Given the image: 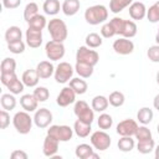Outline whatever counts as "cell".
<instances>
[{
  "mask_svg": "<svg viewBox=\"0 0 159 159\" xmlns=\"http://www.w3.org/2000/svg\"><path fill=\"white\" fill-rule=\"evenodd\" d=\"M153 117H154V113L153 111L149 108V107H142L138 112H137V119L139 123L142 124H149L152 120H153Z\"/></svg>",
  "mask_w": 159,
  "mask_h": 159,
  "instance_id": "29",
  "label": "cell"
},
{
  "mask_svg": "<svg viewBox=\"0 0 159 159\" xmlns=\"http://www.w3.org/2000/svg\"><path fill=\"white\" fill-rule=\"evenodd\" d=\"M32 94L35 96V98L39 102H46L48 99V97H50V91L46 87H43V86H39V87H36L34 89Z\"/></svg>",
  "mask_w": 159,
  "mask_h": 159,
  "instance_id": "42",
  "label": "cell"
},
{
  "mask_svg": "<svg viewBox=\"0 0 159 159\" xmlns=\"http://www.w3.org/2000/svg\"><path fill=\"white\" fill-rule=\"evenodd\" d=\"M99 61V55L96 50H92L88 46H80L76 52V62H83L91 66H96Z\"/></svg>",
  "mask_w": 159,
  "mask_h": 159,
  "instance_id": "4",
  "label": "cell"
},
{
  "mask_svg": "<svg viewBox=\"0 0 159 159\" xmlns=\"http://www.w3.org/2000/svg\"><path fill=\"white\" fill-rule=\"evenodd\" d=\"M68 86L76 92V94H84L87 92V89H88V84H87V82L84 80H82V77L71 78Z\"/></svg>",
  "mask_w": 159,
  "mask_h": 159,
  "instance_id": "25",
  "label": "cell"
},
{
  "mask_svg": "<svg viewBox=\"0 0 159 159\" xmlns=\"http://www.w3.org/2000/svg\"><path fill=\"white\" fill-rule=\"evenodd\" d=\"M61 6L62 5H60V1L58 0H45V2L42 5V10H43V12L46 15L53 16V15H56V14L60 12Z\"/></svg>",
  "mask_w": 159,
  "mask_h": 159,
  "instance_id": "27",
  "label": "cell"
},
{
  "mask_svg": "<svg viewBox=\"0 0 159 159\" xmlns=\"http://www.w3.org/2000/svg\"><path fill=\"white\" fill-rule=\"evenodd\" d=\"M27 24H29V27H32V29H35V30L42 31V30L47 26V20H46V17H45L43 15L37 14V15H35L34 17H31V19L27 21Z\"/></svg>",
  "mask_w": 159,
  "mask_h": 159,
  "instance_id": "30",
  "label": "cell"
},
{
  "mask_svg": "<svg viewBox=\"0 0 159 159\" xmlns=\"http://www.w3.org/2000/svg\"><path fill=\"white\" fill-rule=\"evenodd\" d=\"M129 16L133 20H143L147 16V7L140 1H133L129 5Z\"/></svg>",
  "mask_w": 159,
  "mask_h": 159,
  "instance_id": "16",
  "label": "cell"
},
{
  "mask_svg": "<svg viewBox=\"0 0 159 159\" xmlns=\"http://www.w3.org/2000/svg\"><path fill=\"white\" fill-rule=\"evenodd\" d=\"M73 72H75V68L71 66V63L68 62H60L56 68H55V73H53V77H55V81L57 83H67L72 76H73Z\"/></svg>",
  "mask_w": 159,
  "mask_h": 159,
  "instance_id": "9",
  "label": "cell"
},
{
  "mask_svg": "<svg viewBox=\"0 0 159 159\" xmlns=\"http://www.w3.org/2000/svg\"><path fill=\"white\" fill-rule=\"evenodd\" d=\"M97 124H98L99 129L107 130V129H109V128L113 125V118H112V116L108 114V113H102V114H99V117H98Z\"/></svg>",
  "mask_w": 159,
  "mask_h": 159,
  "instance_id": "40",
  "label": "cell"
},
{
  "mask_svg": "<svg viewBox=\"0 0 159 159\" xmlns=\"http://www.w3.org/2000/svg\"><path fill=\"white\" fill-rule=\"evenodd\" d=\"M155 42H157V45H159V32H157V35H155Z\"/></svg>",
  "mask_w": 159,
  "mask_h": 159,
  "instance_id": "53",
  "label": "cell"
},
{
  "mask_svg": "<svg viewBox=\"0 0 159 159\" xmlns=\"http://www.w3.org/2000/svg\"><path fill=\"white\" fill-rule=\"evenodd\" d=\"M108 19V9L104 5H93L86 9L84 11V20L89 25H99L106 22Z\"/></svg>",
  "mask_w": 159,
  "mask_h": 159,
  "instance_id": "1",
  "label": "cell"
},
{
  "mask_svg": "<svg viewBox=\"0 0 159 159\" xmlns=\"http://www.w3.org/2000/svg\"><path fill=\"white\" fill-rule=\"evenodd\" d=\"M155 148V143L152 139H145V140H138L137 143V150L140 154H149L150 152H153Z\"/></svg>",
  "mask_w": 159,
  "mask_h": 159,
  "instance_id": "34",
  "label": "cell"
},
{
  "mask_svg": "<svg viewBox=\"0 0 159 159\" xmlns=\"http://www.w3.org/2000/svg\"><path fill=\"white\" fill-rule=\"evenodd\" d=\"M147 56L148 58L154 62V63H158L159 62V45H153L148 48L147 51Z\"/></svg>",
  "mask_w": 159,
  "mask_h": 159,
  "instance_id": "46",
  "label": "cell"
},
{
  "mask_svg": "<svg viewBox=\"0 0 159 159\" xmlns=\"http://www.w3.org/2000/svg\"><path fill=\"white\" fill-rule=\"evenodd\" d=\"M75 101H76V92L70 86L63 87L56 98V103L60 107H67V106L75 103Z\"/></svg>",
  "mask_w": 159,
  "mask_h": 159,
  "instance_id": "13",
  "label": "cell"
},
{
  "mask_svg": "<svg viewBox=\"0 0 159 159\" xmlns=\"http://www.w3.org/2000/svg\"><path fill=\"white\" fill-rule=\"evenodd\" d=\"M25 40H26V45L29 47L37 48L42 43V31L35 30L32 27H27V30L25 32Z\"/></svg>",
  "mask_w": 159,
  "mask_h": 159,
  "instance_id": "14",
  "label": "cell"
},
{
  "mask_svg": "<svg viewBox=\"0 0 159 159\" xmlns=\"http://www.w3.org/2000/svg\"><path fill=\"white\" fill-rule=\"evenodd\" d=\"M89 142L91 144L93 145V148L96 150H99V152H103V150H107L109 147H111V137L108 133H106L103 129L102 130H96L91 134L89 137Z\"/></svg>",
  "mask_w": 159,
  "mask_h": 159,
  "instance_id": "8",
  "label": "cell"
},
{
  "mask_svg": "<svg viewBox=\"0 0 159 159\" xmlns=\"http://www.w3.org/2000/svg\"><path fill=\"white\" fill-rule=\"evenodd\" d=\"M157 132H158V134H159V123H158V125H157Z\"/></svg>",
  "mask_w": 159,
  "mask_h": 159,
  "instance_id": "55",
  "label": "cell"
},
{
  "mask_svg": "<svg viewBox=\"0 0 159 159\" xmlns=\"http://www.w3.org/2000/svg\"><path fill=\"white\" fill-rule=\"evenodd\" d=\"M25 47H26V45H25V42H24L22 40L7 43V50H9L11 53H15V55L22 53V52L25 51Z\"/></svg>",
  "mask_w": 159,
  "mask_h": 159,
  "instance_id": "44",
  "label": "cell"
},
{
  "mask_svg": "<svg viewBox=\"0 0 159 159\" xmlns=\"http://www.w3.org/2000/svg\"><path fill=\"white\" fill-rule=\"evenodd\" d=\"M80 7H81L80 0H65L62 2L61 10L66 16H73L78 12Z\"/></svg>",
  "mask_w": 159,
  "mask_h": 159,
  "instance_id": "20",
  "label": "cell"
},
{
  "mask_svg": "<svg viewBox=\"0 0 159 159\" xmlns=\"http://www.w3.org/2000/svg\"><path fill=\"white\" fill-rule=\"evenodd\" d=\"M137 24L132 20H124L123 22V26H122V30H120V36L122 37H127V39H132L137 35Z\"/></svg>",
  "mask_w": 159,
  "mask_h": 159,
  "instance_id": "23",
  "label": "cell"
},
{
  "mask_svg": "<svg viewBox=\"0 0 159 159\" xmlns=\"http://www.w3.org/2000/svg\"><path fill=\"white\" fill-rule=\"evenodd\" d=\"M21 81L26 87H36L40 81V76L36 70H26L21 76Z\"/></svg>",
  "mask_w": 159,
  "mask_h": 159,
  "instance_id": "19",
  "label": "cell"
},
{
  "mask_svg": "<svg viewBox=\"0 0 159 159\" xmlns=\"http://www.w3.org/2000/svg\"><path fill=\"white\" fill-rule=\"evenodd\" d=\"M39 14V6L36 2H29L24 9V20L27 22L31 17Z\"/></svg>",
  "mask_w": 159,
  "mask_h": 159,
  "instance_id": "41",
  "label": "cell"
},
{
  "mask_svg": "<svg viewBox=\"0 0 159 159\" xmlns=\"http://www.w3.org/2000/svg\"><path fill=\"white\" fill-rule=\"evenodd\" d=\"M73 112H75L77 119L92 124V122L94 119V111L92 109V107L88 106V103L86 101H82V99L77 101L75 103Z\"/></svg>",
  "mask_w": 159,
  "mask_h": 159,
  "instance_id": "5",
  "label": "cell"
},
{
  "mask_svg": "<svg viewBox=\"0 0 159 159\" xmlns=\"http://www.w3.org/2000/svg\"><path fill=\"white\" fill-rule=\"evenodd\" d=\"M75 72L82 77V78H89L93 75V66L83 63V62H76L75 65Z\"/></svg>",
  "mask_w": 159,
  "mask_h": 159,
  "instance_id": "28",
  "label": "cell"
},
{
  "mask_svg": "<svg viewBox=\"0 0 159 159\" xmlns=\"http://www.w3.org/2000/svg\"><path fill=\"white\" fill-rule=\"evenodd\" d=\"M109 22L112 24L113 29L116 30V34H117V35H119V34H120V30H122V26H123V22H124V19L116 16V17H113Z\"/></svg>",
  "mask_w": 159,
  "mask_h": 159,
  "instance_id": "48",
  "label": "cell"
},
{
  "mask_svg": "<svg viewBox=\"0 0 159 159\" xmlns=\"http://www.w3.org/2000/svg\"><path fill=\"white\" fill-rule=\"evenodd\" d=\"M16 70V61L11 57H5L1 61L0 65V72L1 73H10V72H15Z\"/></svg>",
  "mask_w": 159,
  "mask_h": 159,
  "instance_id": "39",
  "label": "cell"
},
{
  "mask_svg": "<svg viewBox=\"0 0 159 159\" xmlns=\"http://www.w3.org/2000/svg\"><path fill=\"white\" fill-rule=\"evenodd\" d=\"M133 2V0H111L109 1V10L113 14H119L125 7H129V5Z\"/></svg>",
  "mask_w": 159,
  "mask_h": 159,
  "instance_id": "33",
  "label": "cell"
},
{
  "mask_svg": "<svg viewBox=\"0 0 159 159\" xmlns=\"http://www.w3.org/2000/svg\"><path fill=\"white\" fill-rule=\"evenodd\" d=\"M66 48L63 42L60 41H55V40H50L46 42L45 45V53L47 56V58L50 61H58L65 56Z\"/></svg>",
  "mask_w": 159,
  "mask_h": 159,
  "instance_id": "6",
  "label": "cell"
},
{
  "mask_svg": "<svg viewBox=\"0 0 159 159\" xmlns=\"http://www.w3.org/2000/svg\"><path fill=\"white\" fill-rule=\"evenodd\" d=\"M117 145H118V149H119L120 152L127 153V152H130V150L134 149V147H135V142H134V139H133L132 137H129V135H124V137H120V139L118 140Z\"/></svg>",
  "mask_w": 159,
  "mask_h": 159,
  "instance_id": "32",
  "label": "cell"
},
{
  "mask_svg": "<svg viewBox=\"0 0 159 159\" xmlns=\"http://www.w3.org/2000/svg\"><path fill=\"white\" fill-rule=\"evenodd\" d=\"M138 123L134 120V119H130V118H127V119H123L120 120L118 124H117V128H116V132L117 134H119L120 137H124V135H129V137H133L138 129Z\"/></svg>",
  "mask_w": 159,
  "mask_h": 159,
  "instance_id": "11",
  "label": "cell"
},
{
  "mask_svg": "<svg viewBox=\"0 0 159 159\" xmlns=\"http://www.w3.org/2000/svg\"><path fill=\"white\" fill-rule=\"evenodd\" d=\"M158 32H159V29H158Z\"/></svg>",
  "mask_w": 159,
  "mask_h": 159,
  "instance_id": "56",
  "label": "cell"
},
{
  "mask_svg": "<svg viewBox=\"0 0 159 159\" xmlns=\"http://www.w3.org/2000/svg\"><path fill=\"white\" fill-rule=\"evenodd\" d=\"M20 4H21V0H2V6L9 10L19 7Z\"/></svg>",
  "mask_w": 159,
  "mask_h": 159,
  "instance_id": "49",
  "label": "cell"
},
{
  "mask_svg": "<svg viewBox=\"0 0 159 159\" xmlns=\"http://www.w3.org/2000/svg\"><path fill=\"white\" fill-rule=\"evenodd\" d=\"M108 104H109V101L107 97L102 96V94H98V96H94L92 98V102H91V107L94 112H104L107 108H108Z\"/></svg>",
  "mask_w": 159,
  "mask_h": 159,
  "instance_id": "22",
  "label": "cell"
},
{
  "mask_svg": "<svg viewBox=\"0 0 159 159\" xmlns=\"http://www.w3.org/2000/svg\"><path fill=\"white\" fill-rule=\"evenodd\" d=\"M7 112L9 111H6V109L0 111V128L1 129H6L10 124V114Z\"/></svg>",
  "mask_w": 159,
  "mask_h": 159,
  "instance_id": "47",
  "label": "cell"
},
{
  "mask_svg": "<svg viewBox=\"0 0 159 159\" xmlns=\"http://www.w3.org/2000/svg\"><path fill=\"white\" fill-rule=\"evenodd\" d=\"M47 30H48L51 39L55 41L63 42L68 36V30H67L66 22L58 17H55L47 22Z\"/></svg>",
  "mask_w": 159,
  "mask_h": 159,
  "instance_id": "2",
  "label": "cell"
},
{
  "mask_svg": "<svg viewBox=\"0 0 159 159\" xmlns=\"http://www.w3.org/2000/svg\"><path fill=\"white\" fill-rule=\"evenodd\" d=\"M147 19L152 24L159 22V0L149 6V9H147Z\"/></svg>",
  "mask_w": 159,
  "mask_h": 159,
  "instance_id": "38",
  "label": "cell"
},
{
  "mask_svg": "<svg viewBox=\"0 0 159 159\" xmlns=\"http://www.w3.org/2000/svg\"><path fill=\"white\" fill-rule=\"evenodd\" d=\"M32 123H34V118H31V116L26 111L16 112L15 116L12 117L14 128L20 134H27V133H30V130L32 128Z\"/></svg>",
  "mask_w": 159,
  "mask_h": 159,
  "instance_id": "3",
  "label": "cell"
},
{
  "mask_svg": "<svg viewBox=\"0 0 159 159\" xmlns=\"http://www.w3.org/2000/svg\"><path fill=\"white\" fill-rule=\"evenodd\" d=\"M37 104H39V101L35 98L34 94L26 93V94H22L20 97V106L22 107L24 111H26L29 113L35 112L37 109Z\"/></svg>",
  "mask_w": 159,
  "mask_h": 159,
  "instance_id": "17",
  "label": "cell"
},
{
  "mask_svg": "<svg viewBox=\"0 0 159 159\" xmlns=\"http://www.w3.org/2000/svg\"><path fill=\"white\" fill-rule=\"evenodd\" d=\"M0 103H1V108H2V109L12 111V109L16 107V98H15V94H12V93H4V94H1Z\"/></svg>",
  "mask_w": 159,
  "mask_h": 159,
  "instance_id": "31",
  "label": "cell"
},
{
  "mask_svg": "<svg viewBox=\"0 0 159 159\" xmlns=\"http://www.w3.org/2000/svg\"><path fill=\"white\" fill-rule=\"evenodd\" d=\"M114 35H117V34H116V30L113 29L112 24L111 22H104L101 27V36L104 37V39H111Z\"/></svg>",
  "mask_w": 159,
  "mask_h": 159,
  "instance_id": "45",
  "label": "cell"
},
{
  "mask_svg": "<svg viewBox=\"0 0 159 159\" xmlns=\"http://www.w3.org/2000/svg\"><path fill=\"white\" fill-rule=\"evenodd\" d=\"M58 143L60 140H57L56 138L51 137V135H46L43 139V144H42V153L45 157H50L52 158L53 155H56L57 150H58Z\"/></svg>",
  "mask_w": 159,
  "mask_h": 159,
  "instance_id": "15",
  "label": "cell"
},
{
  "mask_svg": "<svg viewBox=\"0 0 159 159\" xmlns=\"http://www.w3.org/2000/svg\"><path fill=\"white\" fill-rule=\"evenodd\" d=\"M157 83L159 84V71L157 72Z\"/></svg>",
  "mask_w": 159,
  "mask_h": 159,
  "instance_id": "54",
  "label": "cell"
},
{
  "mask_svg": "<svg viewBox=\"0 0 159 159\" xmlns=\"http://www.w3.org/2000/svg\"><path fill=\"white\" fill-rule=\"evenodd\" d=\"M73 130L76 133L77 137L80 138H86L89 135L92 128H91V124L89 123H86V122H82L80 119H77L73 124Z\"/></svg>",
  "mask_w": 159,
  "mask_h": 159,
  "instance_id": "24",
  "label": "cell"
},
{
  "mask_svg": "<svg viewBox=\"0 0 159 159\" xmlns=\"http://www.w3.org/2000/svg\"><path fill=\"white\" fill-rule=\"evenodd\" d=\"M11 159H27V153H25L24 150H14L11 154H10Z\"/></svg>",
  "mask_w": 159,
  "mask_h": 159,
  "instance_id": "50",
  "label": "cell"
},
{
  "mask_svg": "<svg viewBox=\"0 0 159 159\" xmlns=\"http://www.w3.org/2000/svg\"><path fill=\"white\" fill-rule=\"evenodd\" d=\"M137 140H145V139H152V132L149 128L145 127V124L139 125L135 134H134Z\"/></svg>",
  "mask_w": 159,
  "mask_h": 159,
  "instance_id": "43",
  "label": "cell"
},
{
  "mask_svg": "<svg viewBox=\"0 0 159 159\" xmlns=\"http://www.w3.org/2000/svg\"><path fill=\"white\" fill-rule=\"evenodd\" d=\"M153 107L159 112V93L154 97V99H153Z\"/></svg>",
  "mask_w": 159,
  "mask_h": 159,
  "instance_id": "51",
  "label": "cell"
},
{
  "mask_svg": "<svg viewBox=\"0 0 159 159\" xmlns=\"http://www.w3.org/2000/svg\"><path fill=\"white\" fill-rule=\"evenodd\" d=\"M35 70L37 71V73H39L41 80L50 78L55 73V67H53L52 62H50V61H41V62H39Z\"/></svg>",
  "mask_w": 159,
  "mask_h": 159,
  "instance_id": "18",
  "label": "cell"
},
{
  "mask_svg": "<svg viewBox=\"0 0 159 159\" xmlns=\"http://www.w3.org/2000/svg\"><path fill=\"white\" fill-rule=\"evenodd\" d=\"M86 46L91 47V48H97L99 47L102 43H103V40H102V36L97 32H91L86 36Z\"/></svg>",
  "mask_w": 159,
  "mask_h": 159,
  "instance_id": "35",
  "label": "cell"
},
{
  "mask_svg": "<svg viewBox=\"0 0 159 159\" xmlns=\"http://www.w3.org/2000/svg\"><path fill=\"white\" fill-rule=\"evenodd\" d=\"M21 37H22V31H21V29L19 26H10L5 31V41L7 43L15 42V41H20Z\"/></svg>",
  "mask_w": 159,
  "mask_h": 159,
  "instance_id": "26",
  "label": "cell"
},
{
  "mask_svg": "<svg viewBox=\"0 0 159 159\" xmlns=\"http://www.w3.org/2000/svg\"><path fill=\"white\" fill-rule=\"evenodd\" d=\"M73 129L70 127V125H58V124H53V125H50L48 129H47V134L56 138L57 140L60 142H68L72 139L73 137Z\"/></svg>",
  "mask_w": 159,
  "mask_h": 159,
  "instance_id": "7",
  "label": "cell"
},
{
  "mask_svg": "<svg viewBox=\"0 0 159 159\" xmlns=\"http://www.w3.org/2000/svg\"><path fill=\"white\" fill-rule=\"evenodd\" d=\"M93 153H94V149L92 144L89 145V144L82 143V144H78L75 149V154L80 159H91Z\"/></svg>",
  "mask_w": 159,
  "mask_h": 159,
  "instance_id": "21",
  "label": "cell"
},
{
  "mask_svg": "<svg viewBox=\"0 0 159 159\" xmlns=\"http://www.w3.org/2000/svg\"><path fill=\"white\" fill-rule=\"evenodd\" d=\"M113 50L116 53L122 55V56L130 55L134 51V43L132 40L127 37H119L118 40L113 42Z\"/></svg>",
  "mask_w": 159,
  "mask_h": 159,
  "instance_id": "12",
  "label": "cell"
},
{
  "mask_svg": "<svg viewBox=\"0 0 159 159\" xmlns=\"http://www.w3.org/2000/svg\"><path fill=\"white\" fill-rule=\"evenodd\" d=\"M52 122V113L50 109L47 108H40L35 111L34 114V123L37 128L40 129H45L47 127H50Z\"/></svg>",
  "mask_w": 159,
  "mask_h": 159,
  "instance_id": "10",
  "label": "cell"
},
{
  "mask_svg": "<svg viewBox=\"0 0 159 159\" xmlns=\"http://www.w3.org/2000/svg\"><path fill=\"white\" fill-rule=\"evenodd\" d=\"M154 155H155V159H159V144L154 148Z\"/></svg>",
  "mask_w": 159,
  "mask_h": 159,
  "instance_id": "52",
  "label": "cell"
},
{
  "mask_svg": "<svg viewBox=\"0 0 159 159\" xmlns=\"http://www.w3.org/2000/svg\"><path fill=\"white\" fill-rule=\"evenodd\" d=\"M24 87H25L24 82L20 81V80L17 78V76H16L15 78H12V80L6 84V88H7V89L10 91V93H12V94H20V93L24 91Z\"/></svg>",
  "mask_w": 159,
  "mask_h": 159,
  "instance_id": "36",
  "label": "cell"
},
{
  "mask_svg": "<svg viewBox=\"0 0 159 159\" xmlns=\"http://www.w3.org/2000/svg\"><path fill=\"white\" fill-rule=\"evenodd\" d=\"M108 101H109V104L113 106V107H122L125 102V97L122 92L119 91H113L109 97H108Z\"/></svg>",
  "mask_w": 159,
  "mask_h": 159,
  "instance_id": "37",
  "label": "cell"
}]
</instances>
